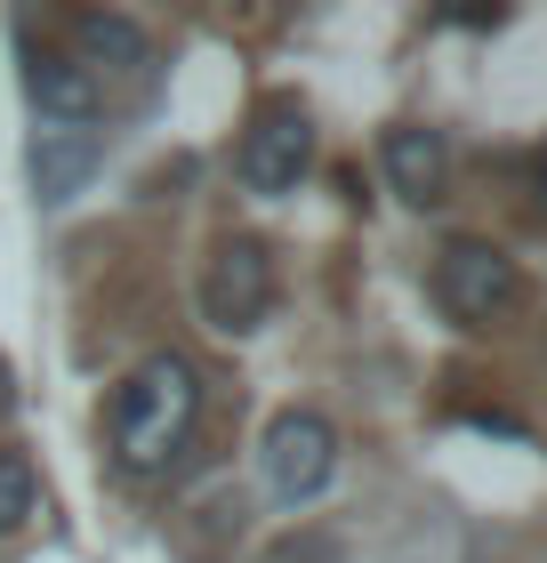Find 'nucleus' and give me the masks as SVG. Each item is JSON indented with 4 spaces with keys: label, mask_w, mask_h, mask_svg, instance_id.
I'll use <instances>...</instances> for the list:
<instances>
[{
    "label": "nucleus",
    "mask_w": 547,
    "mask_h": 563,
    "mask_svg": "<svg viewBox=\"0 0 547 563\" xmlns=\"http://www.w3.org/2000/svg\"><path fill=\"white\" fill-rule=\"evenodd\" d=\"M274 314V258L258 242H226L210 274H201V322L226 330V339H242Z\"/></svg>",
    "instance_id": "4"
},
{
    "label": "nucleus",
    "mask_w": 547,
    "mask_h": 563,
    "mask_svg": "<svg viewBox=\"0 0 547 563\" xmlns=\"http://www.w3.org/2000/svg\"><path fill=\"white\" fill-rule=\"evenodd\" d=\"M24 97H33V113L48 130H97V113H106L97 73H81L73 57H57V48H33V57H24Z\"/></svg>",
    "instance_id": "6"
},
{
    "label": "nucleus",
    "mask_w": 547,
    "mask_h": 563,
    "mask_svg": "<svg viewBox=\"0 0 547 563\" xmlns=\"http://www.w3.org/2000/svg\"><path fill=\"white\" fill-rule=\"evenodd\" d=\"M201 419V371L186 354H145L113 395V459L121 475H162Z\"/></svg>",
    "instance_id": "1"
},
{
    "label": "nucleus",
    "mask_w": 547,
    "mask_h": 563,
    "mask_svg": "<svg viewBox=\"0 0 547 563\" xmlns=\"http://www.w3.org/2000/svg\"><path fill=\"white\" fill-rule=\"evenodd\" d=\"M97 153H106V137L97 130H33V194L41 201H73L89 186V169H97Z\"/></svg>",
    "instance_id": "9"
},
{
    "label": "nucleus",
    "mask_w": 547,
    "mask_h": 563,
    "mask_svg": "<svg viewBox=\"0 0 547 563\" xmlns=\"http://www.w3.org/2000/svg\"><path fill=\"white\" fill-rule=\"evenodd\" d=\"M435 298H442L451 322L483 330V322H500V314L524 306V274H515V258L500 242L459 234V242H442V258H435Z\"/></svg>",
    "instance_id": "2"
},
{
    "label": "nucleus",
    "mask_w": 547,
    "mask_h": 563,
    "mask_svg": "<svg viewBox=\"0 0 547 563\" xmlns=\"http://www.w3.org/2000/svg\"><path fill=\"white\" fill-rule=\"evenodd\" d=\"M338 483V427L322 411H282L266 427V492L282 507H306Z\"/></svg>",
    "instance_id": "3"
},
{
    "label": "nucleus",
    "mask_w": 547,
    "mask_h": 563,
    "mask_svg": "<svg viewBox=\"0 0 547 563\" xmlns=\"http://www.w3.org/2000/svg\"><path fill=\"white\" fill-rule=\"evenodd\" d=\"M379 162H386V186H395L403 201H442V177H451V145H442L435 130H419V121H403V130L379 137Z\"/></svg>",
    "instance_id": "7"
},
{
    "label": "nucleus",
    "mask_w": 547,
    "mask_h": 563,
    "mask_svg": "<svg viewBox=\"0 0 547 563\" xmlns=\"http://www.w3.org/2000/svg\"><path fill=\"white\" fill-rule=\"evenodd\" d=\"M41 507V475H33V459L24 451H0V531H17L24 516Z\"/></svg>",
    "instance_id": "10"
},
{
    "label": "nucleus",
    "mask_w": 547,
    "mask_h": 563,
    "mask_svg": "<svg viewBox=\"0 0 547 563\" xmlns=\"http://www.w3.org/2000/svg\"><path fill=\"white\" fill-rule=\"evenodd\" d=\"M306 162H315V121L298 106H266L258 130L242 137V186L250 194H298Z\"/></svg>",
    "instance_id": "5"
},
{
    "label": "nucleus",
    "mask_w": 547,
    "mask_h": 563,
    "mask_svg": "<svg viewBox=\"0 0 547 563\" xmlns=\"http://www.w3.org/2000/svg\"><path fill=\"white\" fill-rule=\"evenodd\" d=\"M539 210H547V153H539Z\"/></svg>",
    "instance_id": "11"
},
{
    "label": "nucleus",
    "mask_w": 547,
    "mask_h": 563,
    "mask_svg": "<svg viewBox=\"0 0 547 563\" xmlns=\"http://www.w3.org/2000/svg\"><path fill=\"white\" fill-rule=\"evenodd\" d=\"M73 41H81V73H121V81H145L153 73V41H145V24L138 16H106V9H89V16H73Z\"/></svg>",
    "instance_id": "8"
}]
</instances>
